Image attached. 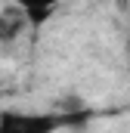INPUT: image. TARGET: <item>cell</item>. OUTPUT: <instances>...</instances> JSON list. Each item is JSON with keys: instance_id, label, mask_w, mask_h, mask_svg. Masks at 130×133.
Segmentation results:
<instances>
[{"instance_id": "1", "label": "cell", "mask_w": 130, "mask_h": 133, "mask_svg": "<svg viewBox=\"0 0 130 133\" xmlns=\"http://www.w3.org/2000/svg\"><path fill=\"white\" fill-rule=\"evenodd\" d=\"M65 124H71V118L59 115V111L0 108V133H56Z\"/></svg>"}, {"instance_id": "2", "label": "cell", "mask_w": 130, "mask_h": 133, "mask_svg": "<svg viewBox=\"0 0 130 133\" xmlns=\"http://www.w3.org/2000/svg\"><path fill=\"white\" fill-rule=\"evenodd\" d=\"M25 28H31L28 19H25V12L6 3V6L0 9V43H16V40L25 34Z\"/></svg>"}, {"instance_id": "3", "label": "cell", "mask_w": 130, "mask_h": 133, "mask_svg": "<svg viewBox=\"0 0 130 133\" xmlns=\"http://www.w3.org/2000/svg\"><path fill=\"white\" fill-rule=\"evenodd\" d=\"M6 3L16 6V9H22L25 19H28V25L37 28V25H43V22L56 12V6H59L62 0H6Z\"/></svg>"}, {"instance_id": "4", "label": "cell", "mask_w": 130, "mask_h": 133, "mask_svg": "<svg viewBox=\"0 0 130 133\" xmlns=\"http://www.w3.org/2000/svg\"><path fill=\"white\" fill-rule=\"evenodd\" d=\"M127 50H130V40H127Z\"/></svg>"}]
</instances>
